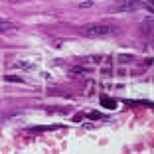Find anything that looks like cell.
<instances>
[{
	"label": "cell",
	"mask_w": 154,
	"mask_h": 154,
	"mask_svg": "<svg viewBox=\"0 0 154 154\" xmlns=\"http://www.w3.org/2000/svg\"><path fill=\"white\" fill-rule=\"evenodd\" d=\"M113 32H115L113 26H109V24H89L81 30V34L87 38H105Z\"/></svg>",
	"instance_id": "obj_1"
},
{
	"label": "cell",
	"mask_w": 154,
	"mask_h": 154,
	"mask_svg": "<svg viewBox=\"0 0 154 154\" xmlns=\"http://www.w3.org/2000/svg\"><path fill=\"white\" fill-rule=\"evenodd\" d=\"M138 6V0H119L111 6V12H131Z\"/></svg>",
	"instance_id": "obj_2"
},
{
	"label": "cell",
	"mask_w": 154,
	"mask_h": 154,
	"mask_svg": "<svg viewBox=\"0 0 154 154\" xmlns=\"http://www.w3.org/2000/svg\"><path fill=\"white\" fill-rule=\"evenodd\" d=\"M101 105H103L105 109H109V111H113V109H117V101L115 99H111V97H101Z\"/></svg>",
	"instance_id": "obj_3"
},
{
	"label": "cell",
	"mask_w": 154,
	"mask_h": 154,
	"mask_svg": "<svg viewBox=\"0 0 154 154\" xmlns=\"http://www.w3.org/2000/svg\"><path fill=\"white\" fill-rule=\"evenodd\" d=\"M14 22H10V20H4V18H0V32H12L14 30Z\"/></svg>",
	"instance_id": "obj_4"
},
{
	"label": "cell",
	"mask_w": 154,
	"mask_h": 154,
	"mask_svg": "<svg viewBox=\"0 0 154 154\" xmlns=\"http://www.w3.org/2000/svg\"><path fill=\"white\" fill-rule=\"evenodd\" d=\"M57 128H61L59 125H48V127H34L32 131L34 132H48V131H57Z\"/></svg>",
	"instance_id": "obj_5"
},
{
	"label": "cell",
	"mask_w": 154,
	"mask_h": 154,
	"mask_svg": "<svg viewBox=\"0 0 154 154\" xmlns=\"http://www.w3.org/2000/svg\"><path fill=\"white\" fill-rule=\"evenodd\" d=\"M152 2H154V0H152Z\"/></svg>",
	"instance_id": "obj_6"
}]
</instances>
